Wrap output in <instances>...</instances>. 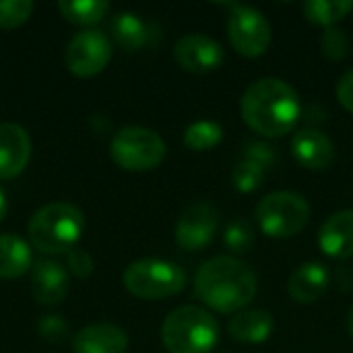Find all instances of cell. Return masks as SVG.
Masks as SVG:
<instances>
[{
  "label": "cell",
  "mask_w": 353,
  "mask_h": 353,
  "mask_svg": "<svg viewBox=\"0 0 353 353\" xmlns=\"http://www.w3.org/2000/svg\"><path fill=\"white\" fill-rule=\"evenodd\" d=\"M240 114L261 137L279 139L296 128L302 116V105L290 83L277 77H263L244 91Z\"/></svg>",
  "instance_id": "obj_1"
},
{
  "label": "cell",
  "mask_w": 353,
  "mask_h": 353,
  "mask_svg": "<svg viewBox=\"0 0 353 353\" xmlns=\"http://www.w3.org/2000/svg\"><path fill=\"white\" fill-rule=\"evenodd\" d=\"M259 292L256 273L236 256L209 259L194 277L196 298L215 312H242Z\"/></svg>",
  "instance_id": "obj_2"
},
{
  "label": "cell",
  "mask_w": 353,
  "mask_h": 353,
  "mask_svg": "<svg viewBox=\"0 0 353 353\" xmlns=\"http://www.w3.org/2000/svg\"><path fill=\"white\" fill-rule=\"evenodd\" d=\"M85 230V215L70 203H50L37 209L27 225L31 246L48 256L68 254Z\"/></svg>",
  "instance_id": "obj_3"
},
{
  "label": "cell",
  "mask_w": 353,
  "mask_h": 353,
  "mask_svg": "<svg viewBox=\"0 0 353 353\" xmlns=\"http://www.w3.org/2000/svg\"><path fill=\"white\" fill-rule=\"evenodd\" d=\"M161 341L170 353H211L219 341V323L205 308L180 306L165 316Z\"/></svg>",
  "instance_id": "obj_4"
},
{
  "label": "cell",
  "mask_w": 353,
  "mask_h": 353,
  "mask_svg": "<svg viewBox=\"0 0 353 353\" xmlns=\"http://www.w3.org/2000/svg\"><path fill=\"white\" fill-rule=\"evenodd\" d=\"M124 288L141 300H165L186 288L182 267L161 259H141L126 267Z\"/></svg>",
  "instance_id": "obj_5"
},
{
  "label": "cell",
  "mask_w": 353,
  "mask_h": 353,
  "mask_svg": "<svg viewBox=\"0 0 353 353\" xmlns=\"http://www.w3.org/2000/svg\"><path fill=\"white\" fill-rule=\"evenodd\" d=\"M254 215L263 234L271 238H292L308 225L310 205L298 192L275 190L259 201Z\"/></svg>",
  "instance_id": "obj_6"
},
{
  "label": "cell",
  "mask_w": 353,
  "mask_h": 353,
  "mask_svg": "<svg viewBox=\"0 0 353 353\" xmlns=\"http://www.w3.org/2000/svg\"><path fill=\"white\" fill-rule=\"evenodd\" d=\"M165 151L163 139L145 126H126L118 130L110 145L114 163L128 172L155 170L165 159Z\"/></svg>",
  "instance_id": "obj_7"
},
{
  "label": "cell",
  "mask_w": 353,
  "mask_h": 353,
  "mask_svg": "<svg viewBox=\"0 0 353 353\" xmlns=\"http://www.w3.org/2000/svg\"><path fill=\"white\" fill-rule=\"evenodd\" d=\"M228 35L234 50L246 58L263 56L271 46V25L267 17L248 4H234L228 21Z\"/></svg>",
  "instance_id": "obj_8"
},
{
  "label": "cell",
  "mask_w": 353,
  "mask_h": 353,
  "mask_svg": "<svg viewBox=\"0 0 353 353\" xmlns=\"http://www.w3.org/2000/svg\"><path fill=\"white\" fill-rule=\"evenodd\" d=\"M112 58V41L108 39L105 33L87 29L77 33L64 52V62L66 68L77 74V77H93L101 72Z\"/></svg>",
  "instance_id": "obj_9"
},
{
  "label": "cell",
  "mask_w": 353,
  "mask_h": 353,
  "mask_svg": "<svg viewBox=\"0 0 353 353\" xmlns=\"http://www.w3.org/2000/svg\"><path fill=\"white\" fill-rule=\"evenodd\" d=\"M219 228V211L207 201L192 203L186 207L176 223V242L184 250H203L207 248Z\"/></svg>",
  "instance_id": "obj_10"
},
{
  "label": "cell",
  "mask_w": 353,
  "mask_h": 353,
  "mask_svg": "<svg viewBox=\"0 0 353 353\" xmlns=\"http://www.w3.org/2000/svg\"><path fill=\"white\" fill-rule=\"evenodd\" d=\"M174 58L184 70L194 72V74H205V72L217 70L225 54L219 41H215L213 37L205 33H188L176 41Z\"/></svg>",
  "instance_id": "obj_11"
},
{
  "label": "cell",
  "mask_w": 353,
  "mask_h": 353,
  "mask_svg": "<svg viewBox=\"0 0 353 353\" xmlns=\"http://www.w3.org/2000/svg\"><path fill=\"white\" fill-rule=\"evenodd\" d=\"M68 294V273L52 259H39L31 267V296L37 304L56 306Z\"/></svg>",
  "instance_id": "obj_12"
},
{
  "label": "cell",
  "mask_w": 353,
  "mask_h": 353,
  "mask_svg": "<svg viewBox=\"0 0 353 353\" xmlns=\"http://www.w3.org/2000/svg\"><path fill=\"white\" fill-rule=\"evenodd\" d=\"M31 159V139L23 126L0 124V180L17 178Z\"/></svg>",
  "instance_id": "obj_13"
},
{
  "label": "cell",
  "mask_w": 353,
  "mask_h": 353,
  "mask_svg": "<svg viewBox=\"0 0 353 353\" xmlns=\"http://www.w3.org/2000/svg\"><path fill=\"white\" fill-rule=\"evenodd\" d=\"M292 153L308 170H327L335 159V145L323 130L302 128L292 139Z\"/></svg>",
  "instance_id": "obj_14"
},
{
  "label": "cell",
  "mask_w": 353,
  "mask_h": 353,
  "mask_svg": "<svg viewBox=\"0 0 353 353\" xmlns=\"http://www.w3.org/2000/svg\"><path fill=\"white\" fill-rule=\"evenodd\" d=\"M319 246L331 259L345 261L353 256V209L333 213L321 225Z\"/></svg>",
  "instance_id": "obj_15"
},
{
  "label": "cell",
  "mask_w": 353,
  "mask_h": 353,
  "mask_svg": "<svg viewBox=\"0 0 353 353\" xmlns=\"http://www.w3.org/2000/svg\"><path fill=\"white\" fill-rule=\"evenodd\" d=\"M128 335L122 327L99 323L81 329L72 339L74 353H126Z\"/></svg>",
  "instance_id": "obj_16"
},
{
  "label": "cell",
  "mask_w": 353,
  "mask_h": 353,
  "mask_svg": "<svg viewBox=\"0 0 353 353\" xmlns=\"http://www.w3.org/2000/svg\"><path fill=\"white\" fill-rule=\"evenodd\" d=\"M329 283H331L329 269L316 261H310V263L300 265L292 273L288 281V294L298 304H314L325 296V292L329 290Z\"/></svg>",
  "instance_id": "obj_17"
},
{
  "label": "cell",
  "mask_w": 353,
  "mask_h": 353,
  "mask_svg": "<svg viewBox=\"0 0 353 353\" xmlns=\"http://www.w3.org/2000/svg\"><path fill=\"white\" fill-rule=\"evenodd\" d=\"M275 321L267 310H242L230 323L232 339L240 343H263L273 335Z\"/></svg>",
  "instance_id": "obj_18"
},
{
  "label": "cell",
  "mask_w": 353,
  "mask_h": 353,
  "mask_svg": "<svg viewBox=\"0 0 353 353\" xmlns=\"http://www.w3.org/2000/svg\"><path fill=\"white\" fill-rule=\"evenodd\" d=\"M31 267V246L19 236L0 234V279L23 277Z\"/></svg>",
  "instance_id": "obj_19"
},
{
  "label": "cell",
  "mask_w": 353,
  "mask_h": 353,
  "mask_svg": "<svg viewBox=\"0 0 353 353\" xmlns=\"http://www.w3.org/2000/svg\"><path fill=\"white\" fill-rule=\"evenodd\" d=\"M110 31L116 43L128 52L141 50L149 41V27L134 12H118L110 21Z\"/></svg>",
  "instance_id": "obj_20"
},
{
  "label": "cell",
  "mask_w": 353,
  "mask_h": 353,
  "mask_svg": "<svg viewBox=\"0 0 353 353\" xmlns=\"http://www.w3.org/2000/svg\"><path fill=\"white\" fill-rule=\"evenodd\" d=\"M302 10L310 23L329 29L335 27V23L345 19L347 12L353 10V0H308L302 4Z\"/></svg>",
  "instance_id": "obj_21"
},
{
  "label": "cell",
  "mask_w": 353,
  "mask_h": 353,
  "mask_svg": "<svg viewBox=\"0 0 353 353\" xmlns=\"http://www.w3.org/2000/svg\"><path fill=\"white\" fill-rule=\"evenodd\" d=\"M58 10L74 25H95L108 14L110 4L105 0H60Z\"/></svg>",
  "instance_id": "obj_22"
},
{
  "label": "cell",
  "mask_w": 353,
  "mask_h": 353,
  "mask_svg": "<svg viewBox=\"0 0 353 353\" xmlns=\"http://www.w3.org/2000/svg\"><path fill=\"white\" fill-rule=\"evenodd\" d=\"M223 141L221 124L213 120H199L186 126L184 130V145L192 151H209Z\"/></svg>",
  "instance_id": "obj_23"
},
{
  "label": "cell",
  "mask_w": 353,
  "mask_h": 353,
  "mask_svg": "<svg viewBox=\"0 0 353 353\" xmlns=\"http://www.w3.org/2000/svg\"><path fill=\"white\" fill-rule=\"evenodd\" d=\"M256 242V236H254V230L248 221L244 219H238L234 223L228 225L225 234H223V244L230 252H236V254H244L248 252Z\"/></svg>",
  "instance_id": "obj_24"
},
{
  "label": "cell",
  "mask_w": 353,
  "mask_h": 353,
  "mask_svg": "<svg viewBox=\"0 0 353 353\" xmlns=\"http://www.w3.org/2000/svg\"><path fill=\"white\" fill-rule=\"evenodd\" d=\"M265 174H267V172H265L261 165H256V163H252V161L242 159L240 163H236V168H234V172H232L234 188H236V190H240V192H244V194L254 192V190L263 184Z\"/></svg>",
  "instance_id": "obj_25"
},
{
  "label": "cell",
  "mask_w": 353,
  "mask_h": 353,
  "mask_svg": "<svg viewBox=\"0 0 353 353\" xmlns=\"http://www.w3.org/2000/svg\"><path fill=\"white\" fill-rule=\"evenodd\" d=\"M35 4L31 0H0V29H14L23 25Z\"/></svg>",
  "instance_id": "obj_26"
},
{
  "label": "cell",
  "mask_w": 353,
  "mask_h": 353,
  "mask_svg": "<svg viewBox=\"0 0 353 353\" xmlns=\"http://www.w3.org/2000/svg\"><path fill=\"white\" fill-rule=\"evenodd\" d=\"M350 48V37L343 29L339 27H329L323 35H321V52L325 58L339 62L345 58Z\"/></svg>",
  "instance_id": "obj_27"
},
{
  "label": "cell",
  "mask_w": 353,
  "mask_h": 353,
  "mask_svg": "<svg viewBox=\"0 0 353 353\" xmlns=\"http://www.w3.org/2000/svg\"><path fill=\"white\" fill-rule=\"evenodd\" d=\"M242 159L252 161V163L261 165V168L267 172L269 168H273V165H275V161H277V153H275V149H273L269 143L254 141V143L246 145V149H244V153H242Z\"/></svg>",
  "instance_id": "obj_28"
},
{
  "label": "cell",
  "mask_w": 353,
  "mask_h": 353,
  "mask_svg": "<svg viewBox=\"0 0 353 353\" xmlns=\"http://www.w3.org/2000/svg\"><path fill=\"white\" fill-rule=\"evenodd\" d=\"M37 331H39V335H41L43 339H48V341H52V343H60V341H64L66 335H68V323H66L64 319L56 316V314H48V316L39 319Z\"/></svg>",
  "instance_id": "obj_29"
},
{
  "label": "cell",
  "mask_w": 353,
  "mask_h": 353,
  "mask_svg": "<svg viewBox=\"0 0 353 353\" xmlns=\"http://www.w3.org/2000/svg\"><path fill=\"white\" fill-rule=\"evenodd\" d=\"M66 261H68V269L81 279H87L93 273V261H91L89 252L83 248H72L66 254Z\"/></svg>",
  "instance_id": "obj_30"
},
{
  "label": "cell",
  "mask_w": 353,
  "mask_h": 353,
  "mask_svg": "<svg viewBox=\"0 0 353 353\" xmlns=\"http://www.w3.org/2000/svg\"><path fill=\"white\" fill-rule=\"evenodd\" d=\"M335 91H337L339 103H341L347 112H352L353 114V68L352 70H347V72L339 79Z\"/></svg>",
  "instance_id": "obj_31"
},
{
  "label": "cell",
  "mask_w": 353,
  "mask_h": 353,
  "mask_svg": "<svg viewBox=\"0 0 353 353\" xmlns=\"http://www.w3.org/2000/svg\"><path fill=\"white\" fill-rule=\"evenodd\" d=\"M6 211H8V201H6V194H4V190L0 188V221L6 217Z\"/></svg>",
  "instance_id": "obj_32"
},
{
  "label": "cell",
  "mask_w": 353,
  "mask_h": 353,
  "mask_svg": "<svg viewBox=\"0 0 353 353\" xmlns=\"http://www.w3.org/2000/svg\"><path fill=\"white\" fill-rule=\"evenodd\" d=\"M347 329H350V335L353 337V306L352 310H350V314H347Z\"/></svg>",
  "instance_id": "obj_33"
}]
</instances>
